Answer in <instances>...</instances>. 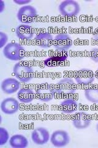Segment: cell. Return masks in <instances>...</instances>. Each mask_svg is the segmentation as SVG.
I'll return each instance as SVG.
<instances>
[{
    "instance_id": "1",
    "label": "cell",
    "mask_w": 98,
    "mask_h": 148,
    "mask_svg": "<svg viewBox=\"0 0 98 148\" xmlns=\"http://www.w3.org/2000/svg\"><path fill=\"white\" fill-rule=\"evenodd\" d=\"M76 91L75 83L71 78H63L54 86L53 93L56 98H64L74 94Z\"/></svg>"
},
{
    "instance_id": "2",
    "label": "cell",
    "mask_w": 98,
    "mask_h": 148,
    "mask_svg": "<svg viewBox=\"0 0 98 148\" xmlns=\"http://www.w3.org/2000/svg\"><path fill=\"white\" fill-rule=\"evenodd\" d=\"M3 53L7 59L10 61H17L25 57V49L18 43L11 42L4 46Z\"/></svg>"
},
{
    "instance_id": "3",
    "label": "cell",
    "mask_w": 98,
    "mask_h": 148,
    "mask_svg": "<svg viewBox=\"0 0 98 148\" xmlns=\"http://www.w3.org/2000/svg\"><path fill=\"white\" fill-rule=\"evenodd\" d=\"M13 72L18 81L22 83L29 82L34 76L32 69L21 62H17L14 65Z\"/></svg>"
},
{
    "instance_id": "4",
    "label": "cell",
    "mask_w": 98,
    "mask_h": 148,
    "mask_svg": "<svg viewBox=\"0 0 98 148\" xmlns=\"http://www.w3.org/2000/svg\"><path fill=\"white\" fill-rule=\"evenodd\" d=\"M58 10L61 14L68 17L77 16L80 11V6L77 1L74 0H65L59 4Z\"/></svg>"
},
{
    "instance_id": "5",
    "label": "cell",
    "mask_w": 98,
    "mask_h": 148,
    "mask_svg": "<svg viewBox=\"0 0 98 148\" xmlns=\"http://www.w3.org/2000/svg\"><path fill=\"white\" fill-rule=\"evenodd\" d=\"M54 86L48 83H43L37 86L36 94L38 99L45 102L50 101L54 98Z\"/></svg>"
},
{
    "instance_id": "6",
    "label": "cell",
    "mask_w": 98,
    "mask_h": 148,
    "mask_svg": "<svg viewBox=\"0 0 98 148\" xmlns=\"http://www.w3.org/2000/svg\"><path fill=\"white\" fill-rule=\"evenodd\" d=\"M37 16L36 8L31 5H26L21 7L17 12V18L23 24H31L33 22L34 18Z\"/></svg>"
},
{
    "instance_id": "7",
    "label": "cell",
    "mask_w": 98,
    "mask_h": 148,
    "mask_svg": "<svg viewBox=\"0 0 98 148\" xmlns=\"http://www.w3.org/2000/svg\"><path fill=\"white\" fill-rule=\"evenodd\" d=\"M74 79L79 85H87L92 83L95 79V75L90 69L83 68L74 72Z\"/></svg>"
},
{
    "instance_id": "8",
    "label": "cell",
    "mask_w": 98,
    "mask_h": 148,
    "mask_svg": "<svg viewBox=\"0 0 98 148\" xmlns=\"http://www.w3.org/2000/svg\"><path fill=\"white\" fill-rule=\"evenodd\" d=\"M50 140L53 146L62 147L66 146L69 144L70 137L67 132L64 130H57L52 133Z\"/></svg>"
},
{
    "instance_id": "9",
    "label": "cell",
    "mask_w": 98,
    "mask_h": 148,
    "mask_svg": "<svg viewBox=\"0 0 98 148\" xmlns=\"http://www.w3.org/2000/svg\"><path fill=\"white\" fill-rule=\"evenodd\" d=\"M50 134L44 127H38L31 133V140L37 145H44L49 141Z\"/></svg>"
},
{
    "instance_id": "10",
    "label": "cell",
    "mask_w": 98,
    "mask_h": 148,
    "mask_svg": "<svg viewBox=\"0 0 98 148\" xmlns=\"http://www.w3.org/2000/svg\"><path fill=\"white\" fill-rule=\"evenodd\" d=\"M53 46L57 50L67 51L72 46V40L67 34H59L55 37Z\"/></svg>"
},
{
    "instance_id": "11",
    "label": "cell",
    "mask_w": 98,
    "mask_h": 148,
    "mask_svg": "<svg viewBox=\"0 0 98 148\" xmlns=\"http://www.w3.org/2000/svg\"><path fill=\"white\" fill-rule=\"evenodd\" d=\"M91 120L85 112L77 113L72 119V124L78 130H83L90 125Z\"/></svg>"
},
{
    "instance_id": "12",
    "label": "cell",
    "mask_w": 98,
    "mask_h": 148,
    "mask_svg": "<svg viewBox=\"0 0 98 148\" xmlns=\"http://www.w3.org/2000/svg\"><path fill=\"white\" fill-rule=\"evenodd\" d=\"M19 109V103L14 98L4 99L1 104L2 112L6 115H12L16 113Z\"/></svg>"
},
{
    "instance_id": "13",
    "label": "cell",
    "mask_w": 98,
    "mask_h": 148,
    "mask_svg": "<svg viewBox=\"0 0 98 148\" xmlns=\"http://www.w3.org/2000/svg\"><path fill=\"white\" fill-rule=\"evenodd\" d=\"M20 82L14 78H7L2 83L1 88L3 92L6 95H12L20 89Z\"/></svg>"
},
{
    "instance_id": "14",
    "label": "cell",
    "mask_w": 98,
    "mask_h": 148,
    "mask_svg": "<svg viewBox=\"0 0 98 148\" xmlns=\"http://www.w3.org/2000/svg\"><path fill=\"white\" fill-rule=\"evenodd\" d=\"M36 45L42 48H49L53 45L54 38L48 32H40L36 36Z\"/></svg>"
},
{
    "instance_id": "15",
    "label": "cell",
    "mask_w": 98,
    "mask_h": 148,
    "mask_svg": "<svg viewBox=\"0 0 98 148\" xmlns=\"http://www.w3.org/2000/svg\"><path fill=\"white\" fill-rule=\"evenodd\" d=\"M16 34L18 38L28 40L33 37L34 30L30 25L21 24L17 27Z\"/></svg>"
},
{
    "instance_id": "16",
    "label": "cell",
    "mask_w": 98,
    "mask_h": 148,
    "mask_svg": "<svg viewBox=\"0 0 98 148\" xmlns=\"http://www.w3.org/2000/svg\"><path fill=\"white\" fill-rule=\"evenodd\" d=\"M9 145L13 148H25L28 145L27 138L22 135H15L9 140Z\"/></svg>"
},
{
    "instance_id": "17",
    "label": "cell",
    "mask_w": 98,
    "mask_h": 148,
    "mask_svg": "<svg viewBox=\"0 0 98 148\" xmlns=\"http://www.w3.org/2000/svg\"><path fill=\"white\" fill-rule=\"evenodd\" d=\"M78 104L72 99H65L61 103L59 110L65 114H71L77 110Z\"/></svg>"
},
{
    "instance_id": "18",
    "label": "cell",
    "mask_w": 98,
    "mask_h": 148,
    "mask_svg": "<svg viewBox=\"0 0 98 148\" xmlns=\"http://www.w3.org/2000/svg\"><path fill=\"white\" fill-rule=\"evenodd\" d=\"M34 98V91L29 88H22L17 92V98L23 103H30Z\"/></svg>"
},
{
    "instance_id": "19",
    "label": "cell",
    "mask_w": 98,
    "mask_h": 148,
    "mask_svg": "<svg viewBox=\"0 0 98 148\" xmlns=\"http://www.w3.org/2000/svg\"><path fill=\"white\" fill-rule=\"evenodd\" d=\"M86 99L93 103H98V88H90L85 90Z\"/></svg>"
},
{
    "instance_id": "20",
    "label": "cell",
    "mask_w": 98,
    "mask_h": 148,
    "mask_svg": "<svg viewBox=\"0 0 98 148\" xmlns=\"http://www.w3.org/2000/svg\"><path fill=\"white\" fill-rule=\"evenodd\" d=\"M63 62L64 61H62L61 59L56 57L52 56L45 60L44 64L45 66L48 67H58L60 66V64Z\"/></svg>"
},
{
    "instance_id": "21",
    "label": "cell",
    "mask_w": 98,
    "mask_h": 148,
    "mask_svg": "<svg viewBox=\"0 0 98 148\" xmlns=\"http://www.w3.org/2000/svg\"><path fill=\"white\" fill-rule=\"evenodd\" d=\"M9 138L8 132L5 128H0V146L5 145Z\"/></svg>"
},
{
    "instance_id": "22",
    "label": "cell",
    "mask_w": 98,
    "mask_h": 148,
    "mask_svg": "<svg viewBox=\"0 0 98 148\" xmlns=\"http://www.w3.org/2000/svg\"><path fill=\"white\" fill-rule=\"evenodd\" d=\"M68 53L67 51H59L56 49V51L53 53V57H56L59 59L62 60L63 61H64L68 58Z\"/></svg>"
},
{
    "instance_id": "23",
    "label": "cell",
    "mask_w": 98,
    "mask_h": 148,
    "mask_svg": "<svg viewBox=\"0 0 98 148\" xmlns=\"http://www.w3.org/2000/svg\"><path fill=\"white\" fill-rule=\"evenodd\" d=\"M90 58L93 61L98 63V48H93L90 52Z\"/></svg>"
},
{
    "instance_id": "24",
    "label": "cell",
    "mask_w": 98,
    "mask_h": 148,
    "mask_svg": "<svg viewBox=\"0 0 98 148\" xmlns=\"http://www.w3.org/2000/svg\"><path fill=\"white\" fill-rule=\"evenodd\" d=\"M8 37L7 35L2 32H0V48H3V46H5Z\"/></svg>"
},
{
    "instance_id": "25",
    "label": "cell",
    "mask_w": 98,
    "mask_h": 148,
    "mask_svg": "<svg viewBox=\"0 0 98 148\" xmlns=\"http://www.w3.org/2000/svg\"><path fill=\"white\" fill-rule=\"evenodd\" d=\"M13 2L18 5H25L31 2V0H14Z\"/></svg>"
},
{
    "instance_id": "26",
    "label": "cell",
    "mask_w": 98,
    "mask_h": 148,
    "mask_svg": "<svg viewBox=\"0 0 98 148\" xmlns=\"http://www.w3.org/2000/svg\"><path fill=\"white\" fill-rule=\"evenodd\" d=\"M93 38L95 39V40L98 41V27L95 30L94 34H93Z\"/></svg>"
},
{
    "instance_id": "27",
    "label": "cell",
    "mask_w": 98,
    "mask_h": 148,
    "mask_svg": "<svg viewBox=\"0 0 98 148\" xmlns=\"http://www.w3.org/2000/svg\"><path fill=\"white\" fill-rule=\"evenodd\" d=\"M1 4L0 5V8H1V11H0V12H2L4 10V3L3 1H1Z\"/></svg>"
},
{
    "instance_id": "28",
    "label": "cell",
    "mask_w": 98,
    "mask_h": 148,
    "mask_svg": "<svg viewBox=\"0 0 98 148\" xmlns=\"http://www.w3.org/2000/svg\"><path fill=\"white\" fill-rule=\"evenodd\" d=\"M95 78L98 80V68L96 69V71H95Z\"/></svg>"
},
{
    "instance_id": "29",
    "label": "cell",
    "mask_w": 98,
    "mask_h": 148,
    "mask_svg": "<svg viewBox=\"0 0 98 148\" xmlns=\"http://www.w3.org/2000/svg\"><path fill=\"white\" fill-rule=\"evenodd\" d=\"M96 131L97 132V133H98V122L97 123V124H96Z\"/></svg>"
}]
</instances>
